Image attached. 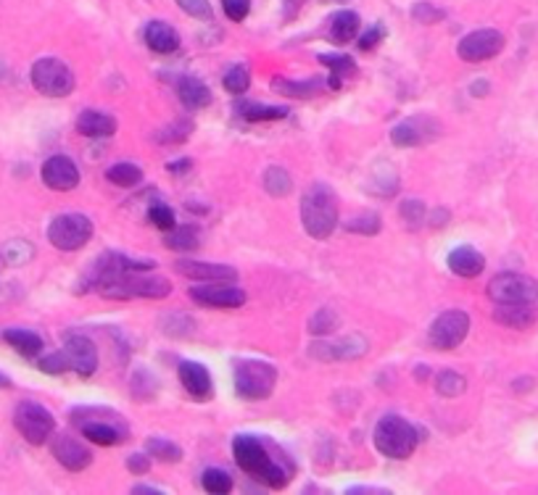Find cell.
Listing matches in <instances>:
<instances>
[{
  "instance_id": "6da1fadb",
  "label": "cell",
  "mask_w": 538,
  "mask_h": 495,
  "mask_svg": "<svg viewBox=\"0 0 538 495\" xmlns=\"http://www.w3.org/2000/svg\"><path fill=\"white\" fill-rule=\"evenodd\" d=\"M232 456H235V464L245 475H251L253 480L264 483L267 488L283 491L288 485V480L293 477L288 472V467L277 464L275 456L269 453V448L253 435H237L232 440Z\"/></svg>"
},
{
  "instance_id": "7a4b0ae2",
  "label": "cell",
  "mask_w": 538,
  "mask_h": 495,
  "mask_svg": "<svg viewBox=\"0 0 538 495\" xmlns=\"http://www.w3.org/2000/svg\"><path fill=\"white\" fill-rule=\"evenodd\" d=\"M301 221L309 237L325 240L338 227V204L335 193L327 185H311L301 198Z\"/></svg>"
},
{
  "instance_id": "3957f363",
  "label": "cell",
  "mask_w": 538,
  "mask_h": 495,
  "mask_svg": "<svg viewBox=\"0 0 538 495\" xmlns=\"http://www.w3.org/2000/svg\"><path fill=\"white\" fill-rule=\"evenodd\" d=\"M95 287L103 298L130 300V298H166L172 284L161 277H146L143 272H122L95 280Z\"/></svg>"
},
{
  "instance_id": "277c9868",
  "label": "cell",
  "mask_w": 538,
  "mask_h": 495,
  "mask_svg": "<svg viewBox=\"0 0 538 495\" xmlns=\"http://www.w3.org/2000/svg\"><path fill=\"white\" fill-rule=\"evenodd\" d=\"M72 422L95 445H116L127 440V425L111 409H75Z\"/></svg>"
},
{
  "instance_id": "5b68a950",
  "label": "cell",
  "mask_w": 538,
  "mask_h": 495,
  "mask_svg": "<svg viewBox=\"0 0 538 495\" xmlns=\"http://www.w3.org/2000/svg\"><path fill=\"white\" fill-rule=\"evenodd\" d=\"M375 448L383 453L385 459H409L417 448V429L409 425L406 419L388 414L378 425H375Z\"/></svg>"
},
{
  "instance_id": "8992f818",
  "label": "cell",
  "mask_w": 538,
  "mask_h": 495,
  "mask_svg": "<svg viewBox=\"0 0 538 495\" xmlns=\"http://www.w3.org/2000/svg\"><path fill=\"white\" fill-rule=\"evenodd\" d=\"M277 385V369L267 361H240L235 366V390L245 401H264Z\"/></svg>"
},
{
  "instance_id": "52a82bcc",
  "label": "cell",
  "mask_w": 538,
  "mask_h": 495,
  "mask_svg": "<svg viewBox=\"0 0 538 495\" xmlns=\"http://www.w3.org/2000/svg\"><path fill=\"white\" fill-rule=\"evenodd\" d=\"M32 87L48 98H67L75 90V74L59 59H40L32 64Z\"/></svg>"
},
{
  "instance_id": "ba28073f",
  "label": "cell",
  "mask_w": 538,
  "mask_h": 495,
  "mask_svg": "<svg viewBox=\"0 0 538 495\" xmlns=\"http://www.w3.org/2000/svg\"><path fill=\"white\" fill-rule=\"evenodd\" d=\"M92 237V221L84 213H61L48 227V240L59 251H79Z\"/></svg>"
},
{
  "instance_id": "9c48e42d",
  "label": "cell",
  "mask_w": 538,
  "mask_h": 495,
  "mask_svg": "<svg viewBox=\"0 0 538 495\" xmlns=\"http://www.w3.org/2000/svg\"><path fill=\"white\" fill-rule=\"evenodd\" d=\"M13 425L19 429V435H21L27 443H32V445L48 443V437L56 432V419H53V414H51L45 406L35 403V401H24V403L16 406V411H13Z\"/></svg>"
},
{
  "instance_id": "30bf717a",
  "label": "cell",
  "mask_w": 538,
  "mask_h": 495,
  "mask_svg": "<svg viewBox=\"0 0 538 495\" xmlns=\"http://www.w3.org/2000/svg\"><path fill=\"white\" fill-rule=\"evenodd\" d=\"M504 51V35L499 29H475L470 35H464L457 45L462 61L467 64H480V61H491Z\"/></svg>"
},
{
  "instance_id": "8fae6325",
  "label": "cell",
  "mask_w": 538,
  "mask_h": 495,
  "mask_svg": "<svg viewBox=\"0 0 538 495\" xmlns=\"http://www.w3.org/2000/svg\"><path fill=\"white\" fill-rule=\"evenodd\" d=\"M470 332V316L464 311H444L433 324H430V346L438 348V351H454L464 343Z\"/></svg>"
},
{
  "instance_id": "7c38bea8",
  "label": "cell",
  "mask_w": 538,
  "mask_h": 495,
  "mask_svg": "<svg viewBox=\"0 0 538 495\" xmlns=\"http://www.w3.org/2000/svg\"><path fill=\"white\" fill-rule=\"evenodd\" d=\"M488 298L494 303H507V300H528L538 303V283L526 275H499L488 284Z\"/></svg>"
},
{
  "instance_id": "4fadbf2b",
  "label": "cell",
  "mask_w": 538,
  "mask_h": 495,
  "mask_svg": "<svg viewBox=\"0 0 538 495\" xmlns=\"http://www.w3.org/2000/svg\"><path fill=\"white\" fill-rule=\"evenodd\" d=\"M190 298L209 308H240L245 303V292L232 283H204L190 287Z\"/></svg>"
},
{
  "instance_id": "5bb4252c",
  "label": "cell",
  "mask_w": 538,
  "mask_h": 495,
  "mask_svg": "<svg viewBox=\"0 0 538 495\" xmlns=\"http://www.w3.org/2000/svg\"><path fill=\"white\" fill-rule=\"evenodd\" d=\"M40 174H43V182L51 190H59V193H69L79 185V169L69 156H51L43 164Z\"/></svg>"
},
{
  "instance_id": "9a60e30c",
  "label": "cell",
  "mask_w": 538,
  "mask_h": 495,
  "mask_svg": "<svg viewBox=\"0 0 538 495\" xmlns=\"http://www.w3.org/2000/svg\"><path fill=\"white\" fill-rule=\"evenodd\" d=\"M64 354L69 361V369L77 371L79 377H90L98 369V348L84 335H69L64 343Z\"/></svg>"
},
{
  "instance_id": "2e32d148",
  "label": "cell",
  "mask_w": 538,
  "mask_h": 495,
  "mask_svg": "<svg viewBox=\"0 0 538 495\" xmlns=\"http://www.w3.org/2000/svg\"><path fill=\"white\" fill-rule=\"evenodd\" d=\"M180 382L185 393L196 401H212L214 398V379L209 369L198 361H182L180 363Z\"/></svg>"
},
{
  "instance_id": "e0dca14e",
  "label": "cell",
  "mask_w": 538,
  "mask_h": 495,
  "mask_svg": "<svg viewBox=\"0 0 538 495\" xmlns=\"http://www.w3.org/2000/svg\"><path fill=\"white\" fill-rule=\"evenodd\" d=\"M309 354L322 361H341V358L351 361L367 354V340L362 335H346L343 340H335V343H317L309 348Z\"/></svg>"
},
{
  "instance_id": "ac0fdd59",
  "label": "cell",
  "mask_w": 538,
  "mask_h": 495,
  "mask_svg": "<svg viewBox=\"0 0 538 495\" xmlns=\"http://www.w3.org/2000/svg\"><path fill=\"white\" fill-rule=\"evenodd\" d=\"M177 272L196 283H235L237 272L228 264H206V261H177Z\"/></svg>"
},
{
  "instance_id": "d6986e66",
  "label": "cell",
  "mask_w": 538,
  "mask_h": 495,
  "mask_svg": "<svg viewBox=\"0 0 538 495\" xmlns=\"http://www.w3.org/2000/svg\"><path fill=\"white\" fill-rule=\"evenodd\" d=\"M494 319L504 327H512V330H528L536 322V303H528V300L496 303Z\"/></svg>"
},
{
  "instance_id": "ffe728a7",
  "label": "cell",
  "mask_w": 538,
  "mask_h": 495,
  "mask_svg": "<svg viewBox=\"0 0 538 495\" xmlns=\"http://www.w3.org/2000/svg\"><path fill=\"white\" fill-rule=\"evenodd\" d=\"M53 456H56V461H59L61 467H67L69 472H82V469H87L90 461H92V453H90L84 445H79L77 440L69 437V435H59V437L53 440Z\"/></svg>"
},
{
  "instance_id": "44dd1931",
  "label": "cell",
  "mask_w": 538,
  "mask_h": 495,
  "mask_svg": "<svg viewBox=\"0 0 538 495\" xmlns=\"http://www.w3.org/2000/svg\"><path fill=\"white\" fill-rule=\"evenodd\" d=\"M433 135H436V127L425 116H420V119H406L398 127H393L390 142L398 148H414L425 140H433Z\"/></svg>"
},
{
  "instance_id": "7402d4cb",
  "label": "cell",
  "mask_w": 538,
  "mask_h": 495,
  "mask_svg": "<svg viewBox=\"0 0 538 495\" xmlns=\"http://www.w3.org/2000/svg\"><path fill=\"white\" fill-rule=\"evenodd\" d=\"M77 132L82 138H90V140H100V138H111L116 132V119L111 114H103V111H82L77 119Z\"/></svg>"
},
{
  "instance_id": "603a6c76",
  "label": "cell",
  "mask_w": 538,
  "mask_h": 495,
  "mask_svg": "<svg viewBox=\"0 0 538 495\" xmlns=\"http://www.w3.org/2000/svg\"><path fill=\"white\" fill-rule=\"evenodd\" d=\"M449 269L457 275V277H464V280H472L478 277L483 269H486V259L480 251L470 248V245H460L449 253Z\"/></svg>"
},
{
  "instance_id": "cb8c5ba5",
  "label": "cell",
  "mask_w": 538,
  "mask_h": 495,
  "mask_svg": "<svg viewBox=\"0 0 538 495\" xmlns=\"http://www.w3.org/2000/svg\"><path fill=\"white\" fill-rule=\"evenodd\" d=\"M146 37V45L154 51V53H161V56H169L180 48V35L172 24L166 21H151L143 32Z\"/></svg>"
},
{
  "instance_id": "d4e9b609",
  "label": "cell",
  "mask_w": 538,
  "mask_h": 495,
  "mask_svg": "<svg viewBox=\"0 0 538 495\" xmlns=\"http://www.w3.org/2000/svg\"><path fill=\"white\" fill-rule=\"evenodd\" d=\"M359 27H362V21H359V13H357V11H338V13L330 19V32H327V37H330L333 43H338V45H346V43H351L354 37H359Z\"/></svg>"
},
{
  "instance_id": "484cf974",
  "label": "cell",
  "mask_w": 538,
  "mask_h": 495,
  "mask_svg": "<svg viewBox=\"0 0 538 495\" xmlns=\"http://www.w3.org/2000/svg\"><path fill=\"white\" fill-rule=\"evenodd\" d=\"M177 92L188 108H206L212 103V90L198 76H182L177 84Z\"/></svg>"
},
{
  "instance_id": "4316f807",
  "label": "cell",
  "mask_w": 538,
  "mask_h": 495,
  "mask_svg": "<svg viewBox=\"0 0 538 495\" xmlns=\"http://www.w3.org/2000/svg\"><path fill=\"white\" fill-rule=\"evenodd\" d=\"M3 340L24 358H35L43 351V338L37 332H32V330H5Z\"/></svg>"
},
{
  "instance_id": "83f0119b",
  "label": "cell",
  "mask_w": 538,
  "mask_h": 495,
  "mask_svg": "<svg viewBox=\"0 0 538 495\" xmlns=\"http://www.w3.org/2000/svg\"><path fill=\"white\" fill-rule=\"evenodd\" d=\"M237 114L245 122H280L288 116V108L283 106H259V103H240Z\"/></svg>"
},
{
  "instance_id": "f1b7e54d",
  "label": "cell",
  "mask_w": 538,
  "mask_h": 495,
  "mask_svg": "<svg viewBox=\"0 0 538 495\" xmlns=\"http://www.w3.org/2000/svg\"><path fill=\"white\" fill-rule=\"evenodd\" d=\"M264 190H267L272 198H285V196H291V190H293V180H291V174H288L285 169L272 166V169L264 172Z\"/></svg>"
},
{
  "instance_id": "f546056e",
  "label": "cell",
  "mask_w": 538,
  "mask_h": 495,
  "mask_svg": "<svg viewBox=\"0 0 538 495\" xmlns=\"http://www.w3.org/2000/svg\"><path fill=\"white\" fill-rule=\"evenodd\" d=\"M106 180L116 188H135L143 182V169L135 164H116L106 172Z\"/></svg>"
},
{
  "instance_id": "4dcf8cb0",
  "label": "cell",
  "mask_w": 538,
  "mask_h": 495,
  "mask_svg": "<svg viewBox=\"0 0 538 495\" xmlns=\"http://www.w3.org/2000/svg\"><path fill=\"white\" fill-rule=\"evenodd\" d=\"M166 248L172 251H196L198 248V229L196 227H172L164 237Z\"/></svg>"
},
{
  "instance_id": "1f68e13d",
  "label": "cell",
  "mask_w": 538,
  "mask_h": 495,
  "mask_svg": "<svg viewBox=\"0 0 538 495\" xmlns=\"http://www.w3.org/2000/svg\"><path fill=\"white\" fill-rule=\"evenodd\" d=\"M146 453L156 459V461H161V464H177L180 459H182V451H180V445H174V443H169V440H161V437H151L149 443H146Z\"/></svg>"
},
{
  "instance_id": "d6a6232c",
  "label": "cell",
  "mask_w": 538,
  "mask_h": 495,
  "mask_svg": "<svg viewBox=\"0 0 538 495\" xmlns=\"http://www.w3.org/2000/svg\"><path fill=\"white\" fill-rule=\"evenodd\" d=\"M32 256H35V248H32L29 240H11L3 248V261L8 267H24V264L32 261Z\"/></svg>"
},
{
  "instance_id": "836d02e7",
  "label": "cell",
  "mask_w": 538,
  "mask_h": 495,
  "mask_svg": "<svg viewBox=\"0 0 538 495\" xmlns=\"http://www.w3.org/2000/svg\"><path fill=\"white\" fill-rule=\"evenodd\" d=\"M436 390H438V395H444V398H457L462 395L464 390H467V379L457 374V371H452V369H446V371H441L438 377H436Z\"/></svg>"
},
{
  "instance_id": "e575fe53",
  "label": "cell",
  "mask_w": 538,
  "mask_h": 495,
  "mask_svg": "<svg viewBox=\"0 0 538 495\" xmlns=\"http://www.w3.org/2000/svg\"><path fill=\"white\" fill-rule=\"evenodd\" d=\"M201 485L206 488V493L212 495H228L232 491V480L228 472L222 469H206L201 477Z\"/></svg>"
},
{
  "instance_id": "d590c367",
  "label": "cell",
  "mask_w": 538,
  "mask_h": 495,
  "mask_svg": "<svg viewBox=\"0 0 538 495\" xmlns=\"http://www.w3.org/2000/svg\"><path fill=\"white\" fill-rule=\"evenodd\" d=\"M275 87L285 95H293V98H311L322 90V82L319 79H311V82H275Z\"/></svg>"
},
{
  "instance_id": "8d00e7d4",
  "label": "cell",
  "mask_w": 538,
  "mask_h": 495,
  "mask_svg": "<svg viewBox=\"0 0 538 495\" xmlns=\"http://www.w3.org/2000/svg\"><path fill=\"white\" fill-rule=\"evenodd\" d=\"M222 84H225V90L232 92V95H243V92L248 90V84H251V74H248L245 67L237 64V67L228 69L225 79H222Z\"/></svg>"
},
{
  "instance_id": "74e56055",
  "label": "cell",
  "mask_w": 538,
  "mask_h": 495,
  "mask_svg": "<svg viewBox=\"0 0 538 495\" xmlns=\"http://www.w3.org/2000/svg\"><path fill=\"white\" fill-rule=\"evenodd\" d=\"M381 216L378 213H362V216H357V219H351L349 224H346V229L349 232H357V235H378L381 232Z\"/></svg>"
},
{
  "instance_id": "f35d334b",
  "label": "cell",
  "mask_w": 538,
  "mask_h": 495,
  "mask_svg": "<svg viewBox=\"0 0 538 495\" xmlns=\"http://www.w3.org/2000/svg\"><path fill=\"white\" fill-rule=\"evenodd\" d=\"M319 64L330 67V69H333V76H351V74L357 71L354 59H349V56H327V53H322V56H319Z\"/></svg>"
},
{
  "instance_id": "ab89813d",
  "label": "cell",
  "mask_w": 538,
  "mask_h": 495,
  "mask_svg": "<svg viewBox=\"0 0 538 495\" xmlns=\"http://www.w3.org/2000/svg\"><path fill=\"white\" fill-rule=\"evenodd\" d=\"M149 221L154 224L156 229H161V232H169L172 227H177L174 212H172L169 206H164V204H156V206H151V212H149Z\"/></svg>"
},
{
  "instance_id": "60d3db41",
  "label": "cell",
  "mask_w": 538,
  "mask_h": 495,
  "mask_svg": "<svg viewBox=\"0 0 538 495\" xmlns=\"http://www.w3.org/2000/svg\"><path fill=\"white\" fill-rule=\"evenodd\" d=\"M335 324H338V316H335L330 308H322V311H317V314L311 316L309 330H311L314 335H327V332L335 330Z\"/></svg>"
},
{
  "instance_id": "b9f144b4",
  "label": "cell",
  "mask_w": 538,
  "mask_h": 495,
  "mask_svg": "<svg viewBox=\"0 0 538 495\" xmlns=\"http://www.w3.org/2000/svg\"><path fill=\"white\" fill-rule=\"evenodd\" d=\"M412 16H414L420 24H438V21L444 19V11L436 8L433 3H417V5L412 8Z\"/></svg>"
},
{
  "instance_id": "7bdbcfd3",
  "label": "cell",
  "mask_w": 538,
  "mask_h": 495,
  "mask_svg": "<svg viewBox=\"0 0 538 495\" xmlns=\"http://www.w3.org/2000/svg\"><path fill=\"white\" fill-rule=\"evenodd\" d=\"M401 216H404V221H406L409 227H420V221H425V204H422V201H414V198L404 201V204H401Z\"/></svg>"
},
{
  "instance_id": "ee69618b",
  "label": "cell",
  "mask_w": 538,
  "mask_h": 495,
  "mask_svg": "<svg viewBox=\"0 0 538 495\" xmlns=\"http://www.w3.org/2000/svg\"><path fill=\"white\" fill-rule=\"evenodd\" d=\"M177 5H180L182 11H188L190 16L204 19V21H209V19L214 16V11H212V3H209V0H177Z\"/></svg>"
},
{
  "instance_id": "f6af8a7d",
  "label": "cell",
  "mask_w": 538,
  "mask_h": 495,
  "mask_svg": "<svg viewBox=\"0 0 538 495\" xmlns=\"http://www.w3.org/2000/svg\"><path fill=\"white\" fill-rule=\"evenodd\" d=\"M40 369H43L45 374H64V371L69 369L67 354H64V351H59V354H51V355H45V358H40Z\"/></svg>"
},
{
  "instance_id": "bcb514c9",
  "label": "cell",
  "mask_w": 538,
  "mask_h": 495,
  "mask_svg": "<svg viewBox=\"0 0 538 495\" xmlns=\"http://www.w3.org/2000/svg\"><path fill=\"white\" fill-rule=\"evenodd\" d=\"M383 37L385 27L383 24H375V27H370L367 32L359 35V48H362V51H373V48H378V45L383 43Z\"/></svg>"
},
{
  "instance_id": "7dc6e473",
  "label": "cell",
  "mask_w": 538,
  "mask_h": 495,
  "mask_svg": "<svg viewBox=\"0 0 538 495\" xmlns=\"http://www.w3.org/2000/svg\"><path fill=\"white\" fill-rule=\"evenodd\" d=\"M222 8L232 21H243L251 11V0H222Z\"/></svg>"
},
{
  "instance_id": "c3c4849f",
  "label": "cell",
  "mask_w": 538,
  "mask_h": 495,
  "mask_svg": "<svg viewBox=\"0 0 538 495\" xmlns=\"http://www.w3.org/2000/svg\"><path fill=\"white\" fill-rule=\"evenodd\" d=\"M127 469L132 475H149L151 472V456L149 453H132L127 459Z\"/></svg>"
},
{
  "instance_id": "681fc988",
  "label": "cell",
  "mask_w": 538,
  "mask_h": 495,
  "mask_svg": "<svg viewBox=\"0 0 538 495\" xmlns=\"http://www.w3.org/2000/svg\"><path fill=\"white\" fill-rule=\"evenodd\" d=\"M190 130H193V124H190V122H188V124H185V122H180V124H174L172 130L161 132V138H158V140H161V142H180V140H185V138H188V132H190Z\"/></svg>"
},
{
  "instance_id": "f907efd6",
  "label": "cell",
  "mask_w": 538,
  "mask_h": 495,
  "mask_svg": "<svg viewBox=\"0 0 538 495\" xmlns=\"http://www.w3.org/2000/svg\"><path fill=\"white\" fill-rule=\"evenodd\" d=\"M472 92H480L478 98H483V92H488V82H475V84H472Z\"/></svg>"
},
{
  "instance_id": "816d5d0a",
  "label": "cell",
  "mask_w": 538,
  "mask_h": 495,
  "mask_svg": "<svg viewBox=\"0 0 538 495\" xmlns=\"http://www.w3.org/2000/svg\"><path fill=\"white\" fill-rule=\"evenodd\" d=\"M3 385H8V379H5V377L0 374V387H3Z\"/></svg>"
}]
</instances>
